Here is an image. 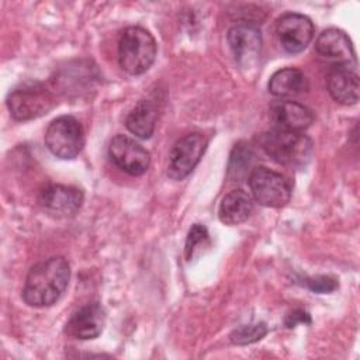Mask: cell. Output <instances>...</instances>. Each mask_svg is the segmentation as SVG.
Wrapping results in <instances>:
<instances>
[{"instance_id": "obj_1", "label": "cell", "mask_w": 360, "mask_h": 360, "mask_svg": "<svg viewBox=\"0 0 360 360\" xmlns=\"http://www.w3.org/2000/svg\"><path fill=\"white\" fill-rule=\"evenodd\" d=\"M69 280L70 266L65 257L45 259L30 269L22 288V300L30 307H49L62 297Z\"/></svg>"}, {"instance_id": "obj_2", "label": "cell", "mask_w": 360, "mask_h": 360, "mask_svg": "<svg viewBox=\"0 0 360 360\" xmlns=\"http://www.w3.org/2000/svg\"><path fill=\"white\" fill-rule=\"evenodd\" d=\"M259 143L280 165L304 166L312 156V141L298 131L273 128L260 135Z\"/></svg>"}, {"instance_id": "obj_3", "label": "cell", "mask_w": 360, "mask_h": 360, "mask_svg": "<svg viewBox=\"0 0 360 360\" xmlns=\"http://www.w3.org/2000/svg\"><path fill=\"white\" fill-rule=\"evenodd\" d=\"M158 45L153 35L138 25L122 31L118 41V63L128 75L145 73L155 62Z\"/></svg>"}, {"instance_id": "obj_4", "label": "cell", "mask_w": 360, "mask_h": 360, "mask_svg": "<svg viewBox=\"0 0 360 360\" xmlns=\"http://www.w3.org/2000/svg\"><path fill=\"white\" fill-rule=\"evenodd\" d=\"M56 91L41 82L28 80L13 89L6 100L15 121H30L48 114L56 105Z\"/></svg>"}, {"instance_id": "obj_5", "label": "cell", "mask_w": 360, "mask_h": 360, "mask_svg": "<svg viewBox=\"0 0 360 360\" xmlns=\"http://www.w3.org/2000/svg\"><path fill=\"white\" fill-rule=\"evenodd\" d=\"M45 145L59 159H75L84 146V131L75 117L60 115L48 125Z\"/></svg>"}, {"instance_id": "obj_6", "label": "cell", "mask_w": 360, "mask_h": 360, "mask_svg": "<svg viewBox=\"0 0 360 360\" xmlns=\"http://www.w3.org/2000/svg\"><path fill=\"white\" fill-rule=\"evenodd\" d=\"M249 188L253 198L264 207H284L291 198V184L281 173L264 166L255 167L248 177Z\"/></svg>"}, {"instance_id": "obj_7", "label": "cell", "mask_w": 360, "mask_h": 360, "mask_svg": "<svg viewBox=\"0 0 360 360\" xmlns=\"http://www.w3.org/2000/svg\"><path fill=\"white\" fill-rule=\"evenodd\" d=\"M207 138L200 132H191L176 141L169 152L167 176L173 180H183L187 177L207 148Z\"/></svg>"}, {"instance_id": "obj_8", "label": "cell", "mask_w": 360, "mask_h": 360, "mask_svg": "<svg viewBox=\"0 0 360 360\" xmlns=\"http://www.w3.org/2000/svg\"><path fill=\"white\" fill-rule=\"evenodd\" d=\"M108 156L112 163L131 176L143 174L150 165L149 152L127 135H115L108 143Z\"/></svg>"}, {"instance_id": "obj_9", "label": "cell", "mask_w": 360, "mask_h": 360, "mask_svg": "<svg viewBox=\"0 0 360 360\" xmlns=\"http://www.w3.org/2000/svg\"><path fill=\"white\" fill-rule=\"evenodd\" d=\"M84 194L79 187L49 183L38 193V204L53 217H72L83 205Z\"/></svg>"}, {"instance_id": "obj_10", "label": "cell", "mask_w": 360, "mask_h": 360, "mask_svg": "<svg viewBox=\"0 0 360 360\" xmlns=\"http://www.w3.org/2000/svg\"><path fill=\"white\" fill-rule=\"evenodd\" d=\"M276 35L284 51L298 53L312 41L314 24L304 14L285 13L276 22Z\"/></svg>"}, {"instance_id": "obj_11", "label": "cell", "mask_w": 360, "mask_h": 360, "mask_svg": "<svg viewBox=\"0 0 360 360\" xmlns=\"http://www.w3.org/2000/svg\"><path fill=\"white\" fill-rule=\"evenodd\" d=\"M226 39L240 66H249L257 59L262 49V32L255 22L238 21L228 30Z\"/></svg>"}, {"instance_id": "obj_12", "label": "cell", "mask_w": 360, "mask_h": 360, "mask_svg": "<svg viewBox=\"0 0 360 360\" xmlns=\"http://www.w3.org/2000/svg\"><path fill=\"white\" fill-rule=\"evenodd\" d=\"M328 91L340 104L352 105L359 101V75L356 65L335 63L326 76Z\"/></svg>"}, {"instance_id": "obj_13", "label": "cell", "mask_w": 360, "mask_h": 360, "mask_svg": "<svg viewBox=\"0 0 360 360\" xmlns=\"http://www.w3.org/2000/svg\"><path fill=\"white\" fill-rule=\"evenodd\" d=\"M105 312L98 302H89L76 309L66 322V333L80 339H96L104 328Z\"/></svg>"}, {"instance_id": "obj_14", "label": "cell", "mask_w": 360, "mask_h": 360, "mask_svg": "<svg viewBox=\"0 0 360 360\" xmlns=\"http://www.w3.org/2000/svg\"><path fill=\"white\" fill-rule=\"evenodd\" d=\"M315 49L322 58L335 60V63L356 65V53L350 38L338 28H328L322 31L316 41Z\"/></svg>"}, {"instance_id": "obj_15", "label": "cell", "mask_w": 360, "mask_h": 360, "mask_svg": "<svg viewBox=\"0 0 360 360\" xmlns=\"http://www.w3.org/2000/svg\"><path fill=\"white\" fill-rule=\"evenodd\" d=\"M270 115L276 128L298 132L307 129L314 121V112L308 107L291 100L274 101L270 107Z\"/></svg>"}, {"instance_id": "obj_16", "label": "cell", "mask_w": 360, "mask_h": 360, "mask_svg": "<svg viewBox=\"0 0 360 360\" xmlns=\"http://www.w3.org/2000/svg\"><path fill=\"white\" fill-rule=\"evenodd\" d=\"M252 211V197L243 190H232L221 200L218 218L225 225H239L250 217Z\"/></svg>"}, {"instance_id": "obj_17", "label": "cell", "mask_w": 360, "mask_h": 360, "mask_svg": "<svg viewBox=\"0 0 360 360\" xmlns=\"http://www.w3.org/2000/svg\"><path fill=\"white\" fill-rule=\"evenodd\" d=\"M158 121V108L152 100H139L125 118V127L131 134L141 139H148L153 135Z\"/></svg>"}, {"instance_id": "obj_18", "label": "cell", "mask_w": 360, "mask_h": 360, "mask_svg": "<svg viewBox=\"0 0 360 360\" xmlns=\"http://www.w3.org/2000/svg\"><path fill=\"white\" fill-rule=\"evenodd\" d=\"M269 91L280 98L295 97L308 89V80L297 68H283L274 72L269 80Z\"/></svg>"}, {"instance_id": "obj_19", "label": "cell", "mask_w": 360, "mask_h": 360, "mask_svg": "<svg viewBox=\"0 0 360 360\" xmlns=\"http://www.w3.org/2000/svg\"><path fill=\"white\" fill-rule=\"evenodd\" d=\"M255 158H256V155L248 143L238 142L233 146L231 156H229V165H228L229 176L236 181H240V180L249 177V174L255 169L253 167Z\"/></svg>"}, {"instance_id": "obj_20", "label": "cell", "mask_w": 360, "mask_h": 360, "mask_svg": "<svg viewBox=\"0 0 360 360\" xmlns=\"http://www.w3.org/2000/svg\"><path fill=\"white\" fill-rule=\"evenodd\" d=\"M208 246H210V235L207 228L201 224H194L188 231L186 245H184L186 260L190 262L197 255H200L204 248H208Z\"/></svg>"}, {"instance_id": "obj_21", "label": "cell", "mask_w": 360, "mask_h": 360, "mask_svg": "<svg viewBox=\"0 0 360 360\" xmlns=\"http://www.w3.org/2000/svg\"><path fill=\"white\" fill-rule=\"evenodd\" d=\"M269 329L264 322H257V323H249V325H242L236 328L231 335L229 339L233 345L238 346H245L255 343L260 339H263L267 335Z\"/></svg>"}, {"instance_id": "obj_22", "label": "cell", "mask_w": 360, "mask_h": 360, "mask_svg": "<svg viewBox=\"0 0 360 360\" xmlns=\"http://www.w3.org/2000/svg\"><path fill=\"white\" fill-rule=\"evenodd\" d=\"M302 281H304L302 284H304L307 288H309L311 291L318 292V294L332 292V291H335V290L339 287L338 281H336L333 277H329V276L305 277Z\"/></svg>"}, {"instance_id": "obj_23", "label": "cell", "mask_w": 360, "mask_h": 360, "mask_svg": "<svg viewBox=\"0 0 360 360\" xmlns=\"http://www.w3.org/2000/svg\"><path fill=\"white\" fill-rule=\"evenodd\" d=\"M298 323H311V316L304 309H295L285 318V326L294 328Z\"/></svg>"}]
</instances>
